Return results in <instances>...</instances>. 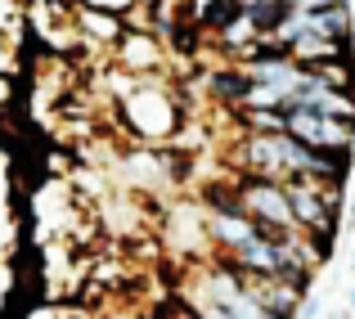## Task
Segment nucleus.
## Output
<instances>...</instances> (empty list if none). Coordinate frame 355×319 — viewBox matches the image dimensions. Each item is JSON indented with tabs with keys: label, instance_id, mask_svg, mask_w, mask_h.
<instances>
[{
	"label": "nucleus",
	"instance_id": "9",
	"mask_svg": "<svg viewBox=\"0 0 355 319\" xmlns=\"http://www.w3.org/2000/svg\"><path fill=\"white\" fill-rule=\"evenodd\" d=\"M297 18H302V27H311V32L329 36V41H342V45H351V36H355V14H351V0H333V5H311V9H297Z\"/></svg>",
	"mask_w": 355,
	"mask_h": 319
},
{
	"label": "nucleus",
	"instance_id": "11",
	"mask_svg": "<svg viewBox=\"0 0 355 319\" xmlns=\"http://www.w3.org/2000/svg\"><path fill=\"white\" fill-rule=\"evenodd\" d=\"M248 72L243 68H211L207 72V90H211V99H220L225 108H239L243 104V95H248Z\"/></svg>",
	"mask_w": 355,
	"mask_h": 319
},
{
	"label": "nucleus",
	"instance_id": "16",
	"mask_svg": "<svg viewBox=\"0 0 355 319\" xmlns=\"http://www.w3.org/2000/svg\"><path fill=\"white\" fill-rule=\"evenodd\" d=\"M351 306H355V293H351Z\"/></svg>",
	"mask_w": 355,
	"mask_h": 319
},
{
	"label": "nucleus",
	"instance_id": "5",
	"mask_svg": "<svg viewBox=\"0 0 355 319\" xmlns=\"http://www.w3.org/2000/svg\"><path fill=\"white\" fill-rule=\"evenodd\" d=\"M166 248L180 252L184 261H202L211 257V239H207V216L198 202H175L166 212Z\"/></svg>",
	"mask_w": 355,
	"mask_h": 319
},
{
	"label": "nucleus",
	"instance_id": "7",
	"mask_svg": "<svg viewBox=\"0 0 355 319\" xmlns=\"http://www.w3.org/2000/svg\"><path fill=\"white\" fill-rule=\"evenodd\" d=\"M113 59H117L121 72H139V77L144 72H162V63H166L162 36L148 32V27H126L113 45Z\"/></svg>",
	"mask_w": 355,
	"mask_h": 319
},
{
	"label": "nucleus",
	"instance_id": "1",
	"mask_svg": "<svg viewBox=\"0 0 355 319\" xmlns=\"http://www.w3.org/2000/svg\"><path fill=\"white\" fill-rule=\"evenodd\" d=\"M234 166L252 175H270V180L311 175V180L324 184H347L351 153H320V148H306L302 139H293L279 126H248L234 144Z\"/></svg>",
	"mask_w": 355,
	"mask_h": 319
},
{
	"label": "nucleus",
	"instance_id": "8",
	"mask_svg": "<svg viewBox=\"0 0 355 319\" xmlns=\"http://www.w3.org/2000/svg\"><path fill=\"white\" fill-rule=\"evenodd\" d=\"M72 32H77V41H86V45L113 50L117 36L126 32V18L113 14V9H95V5H77V0H72Z\"/></svg>",
	"mask_w": 355,
	"mask_h": 319
},
{
	"label": "nucleus",
	"instance_id": "2",
	"mask_svg": "<svg viewBox=\"0 0 355 319\" xmlns=\"http://www.w3.org/2000/svg\"><path fill=\"white\" fill-rule=\"evenodd\" d=\"M108 99H113V112L121 121L135 144H171L180 139V95L175 86H166L162 72H113L108 77Z\"/></svg>",
	"mask_w": 355,
	"mask_h": 319
},
{
	"label": "nucleus",
	"instance_id": "17",
	"mask_svg": "<svg viewBox=\"0 0 355 319\" xmlns=\"http://www.w3.org/2000/svg\"><path fill=\"white\" fill-rule=\"evenodd\" d=\"M139 5H148V0H139Z\"/></svg>",
	"mask_w": 355,
	"mask_h": 319
},
{
	"label": "nucleus",
	"instance_id": "13",
	"mask_svg": "<svg viewBox=\"0 0 355 319\" xmlns=\"http://www.w3.org/2000/svg\"><path fill=\"white\" fill-rule=\"evenodd\" d=\"M157 319H193V315H189V311H184V306H180V302H171V306H166V311H162V315H157Z\"/></svg>",
	"mask_w": 355,
	"mask_h": 319
},
{
	"label": "nucleus",
	"instance_id": "12",
	"mask_svg": "<svg viewBox=\"0 0 355 319\" xmlns=\"http://www.w3.org/2000/svg\"><path fill=\"white\" fill-rule=\"evenodd\" d=\"M77 5H95V9H113V14H126L135 0H77Z\"/></svg>",
	"mask_w": 355,
	"mask_h": 319
},
{
	"label": "nucleus",
	"instance_id": "6",
	"mask_svg": "<svg viewBox=\"0 0 355 319\" xmlns=\"http://www.w3.org/2000/svg\"><path fill=\"white\" fill-rule=\"evenodd\" d=\"M248 288L257 297V306L275 319H297L302 315V302H306V284L288 275H248Z\"/></svg>",
	"mask_w": 355,
	"mask_h": 319
},
{
	"label": "nucleus",
	"instance_id": "10",
	"mask_svg": "<svg viewBox=\"0 0 355 319\" xmlns=\"http://www.w3.org/2000/svg\"><path fill=\"white\" fill-rule=\"evenodd\" d=\"M257 41H261V32H257V23H252L243 9L230 18V23L216 27V45H220V54H225V59H239V63H243V59L252 54V45H257Z\"/></svg>",
	"mask_w": 355,
	"mask_h": 319
},
{
	"label": "nucleus",
	"instance_id": "14",
	"mask_svg": "<svg viewBox=\"0 0 355 319\" xmlns=\"http://www.w3.org/2000/svg\"><path fill=\"white\" fill-rule=\"evenodd\" d=\"M302 9H311V5H333V0H297Z\"/></svg>",
	"mask_w": 355,
	"mask_h": 319
},
{
	"label": "nucleus",
	"instance_id": "3",
	"mask_svg": "<svg viewBox=\"0 0 355 319\" xmlns=\"http://www.w3.org/2000/svg\"><path fill=\"white\" fill-rule=\"evenodd\" d=\"M230 193H234V202L270 234V239L297 243V234H302V230H297V221H293V202H288V184L284 180L239 171V180L230 184Z\"/></svg>",
	"mask_w": 355,
	"mask_h": 319
},
{
	"label": "nucleus",
	"instance_id": "4",
	"mask_svg": "<svg viewBox=\"0 0 355 319\" xmlns=\"http://www.w3.org/2000/svg\"><path fill=\"white\" fill-rule=\"evenodd\" d=\"M279 130H288L293 139H302L306 148H320V153H351L355 144V121L347 117H324V112L297 108V104H279Z\"/></svg>",
	"mask_w": 355,
	"mask_h": 319
},
{
	"label": "nucleus",
	"instance_id": "15",
	"mask_svg": "<svg viewBox=\"0 0 355 319\" xmlns=\"http://www.w3.org/2000/svg\"><path fill=\"white\" fill-rule=\"evenodd\" d=\"M333 319H347V315H333Z\"/></svg>",
	"mask_w": 355,
	"mask_h": 319
}]
</instances>
